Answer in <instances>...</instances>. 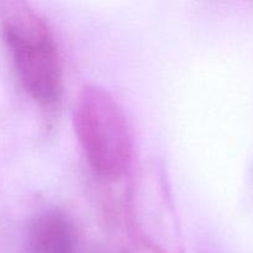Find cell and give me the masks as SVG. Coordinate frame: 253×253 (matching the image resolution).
I'll list each match as a JSON object with an SVG mask.
<instances>
[{
	"instance_id": "cell-1",
	"label": "cell",
	"mask_w": 253,
	"mask_h": 253,
	"mask_svg": "<svg viewBox=\"0 0 253 253\" xmlns=\"http://www.w3.org/2000/svg\"><path fill=\"white\" fill-rule=\"evenodd\" d=\"M2 35L20 82L29 95L51 105L62 91V63L51 29L34 9L22 2L6 5Z\"/></svg>"
},
{
	"instance_id": "cell-2",
	"label": "cell",
	"mask_w": 253,
	"mask_h": 253,
	"mask_svg": "<svg viewBox=\"0 0 253 253\" xmlns=\"http://www.w3.org/2000/svg\"><path fill=\"white\" fill-rule=\"evenodd\" d=\"M73 121L91 169L106 180L120 179L132 160V136L118 101L103 89L88 86L77 99Z\"/></svg>"
},
{
	"instance_id": "cell-3",
	"label": "cell",
	"mask_w": 253,
	"mask_h": 253,
	"mask_svg": "<svg viewBox=\"0 0 253 253\" xmlns=\"http://www.w3.org/2000/svg\"><path fill=\"white\" fill-rule=\"evenodd\" d=\"M27 253H76L71 221L58 210H48L32 220L27 231Z\"/></svg>"
}]
</instances>
